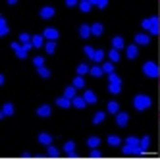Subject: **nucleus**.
I'll use <instances>...</instances> for the list:
<instances>
[{
	"label": "nucleus",
	"instance_id": "f257e3e1",
	"mask_svg": "<svg viewBox=\"0 0 160 160\" xmlns=\"http://www.w3.org/2000/svg\"><path fill=\"white\" fill-rule=\"evenodd\" d=\"M152 106V98L148 95H135L133 97V108L137 112H143V110H148Z\"/></svg>",
	"mask_w": 160,
	"mask_h": 160
},
{
	"label": "nucleus",
	"instance_id": "f03ea898",
	"mask_svg": "<svg viewBox=\"0 0 160 160\" xmlns=\"http://www.w3.org/2000/svg\"><path fill=\"white\" fill-rule=\"evenodd\" d=\"M143 29L148 31L151 35H160V18L158 16H152V18H147L143 19Z\"/></svg>",
	"mask_w": 160,
	"mask_h": 160
},
{
	"label": "nucleus",
	"instance_id": "7ed1b4c3",
	"mask_svg": "<svg viewBox=\"0 0 160 160\" xmlns=\"http://www.w3.org/2000/svg\"><path fill=\"white\" fill-rule=\"evenodd\" d=\"M143 75L151 77V79L160 77V66H158L154 60H147V62L143 64Z\"/></svg>",
	"mask_w": 160,
	"mask_h": 160
},
{
	"label": "nucleus",
	"instance_id": "20e7f679",
	"mask_svg": "<svg viewBox=\"0 0 160 160\" xmlns=\"http://www.w3.org/2000/svg\"><path fill=\"white\" fill-rule=\"evenodd\" d=\"M10 47H12V50L16 52V56H18L19 60H25L27 58V50L23 48V44H21V42H12Z\"/></svg>",
	"mask_w": 160,
	"mask_h": 160
},
{
	"label": "nucleus",
	"instance_id": "39448f33",
	"mask_svg": "<svg viewBox=\"0 0 160 160\" xmlns=\"http://www.w3.org/2000/svg\"><path fill=\"white\" fill-rule=\"evenodd\" d=\"M42 37L47 39V41H58L60 33H58V29H56V27H47V29L42 31Z\"/></svg>",
	"mask_w": 160,
	"mask_h": 160
},
{
	"label": "nucleus",
	"instance_id": "423d86ee",
	"mask_svg": "<svg viewBox=\"0 0 160 160\" xmlns=\"http://www.w3.org/2000/svg\"><path fill=\"white\" fill-rule=\"evenodd\" d=\"M128 123H129L128 112H118L116 114V125H118V128H128Z\"/></svg>",
	"mask_w": 160,
	"mask_h": 160
},
{
	"label": "nucleus",
	"instance_id": "0eeeda50",
	"mask_svg": "<svg viewBox=\"0 0 160 160\" xmlns=\"http://www.w3.org/2000/svg\"><path fill=\"white\" fill-rule=\"evenodd\" d=\"M122 152H123V154H143V148H141V145H135V147L123 145V147H122Z\"/></svg>",
	"mask_w": 160,
	"mask_h": 160
},
{
	"label": "nucleus",
	"instance_id": "6e6552de",
	"mask_svg": "<svg viewBox=\"0 0 160 160\" xmlns=\"http://www.w3.org/2000/svg\"><path fill=\"white\" fill-rule=\"evenodd\" d=\"M151 42V35H145V33H137L135 35V44L137 47H147Z\"/></svg>",
	"mask_w": 160,
	"mask_h": 160
},
{
	"label": "nucleus",
	"instance_id": "1a4fd4ad",
	"mask_svg": "<svg viewBox=\"0 0 160 160\" xmlns=\"http://www.w3.org/2000/svg\"><path fill=\"white\" fill-rule=\"evenodd\" d=\"M125 54H128L129 60H135L137 56H139V47H137L135 42L133 44H128V47H125Z\"/></svg>",
	"mask_w": 160,
	"mask_h": 160
},
{
	"label": "nucleus",
	"instance_id": "9d476101",
	"mask_svg": "<svg viewBox=\"0 0 160 160\" xmlns=\"http://www.w3.org/2000/svg\"><path fill=\"white\" fill-rule=\"evenodd\" d=\"M54 14H56V10H54L52 6H44V8L39 10V16H41L42 19H50V18H54Z\"/></svg>",
	"mask_w": 160,
	"mask_h": 160
},
{
	"label": "nucleus",
	"instance_id": "9b49d317",
	"mask_svg": "<svg viewBox=\"0 0 160 160\" xmlns=\"http://www.w3.org/2000/svg\"><path fill=\"white\" fill-rule=\"evenodd\" d=\"M50 114H52L50 104H41V106L37 108V116H39V118H48Z\"/></svg>",
	"mask_w": 160,
	"mask_h": 160
},
{
	"label": "nucleus",
	"instance_id": "f8f14e48",
	"mask_svg": "<svg viewBox=\"0 0 160 160\" xmlns=\"http://www.w3.org/2000/svg\"><path fill=\"white\" fill-rule=\"evenodd\" d=\"M37 141L41 143V145H44V147H48V145H52V135L50 133H39V137H37Z\"/></svg>",
	"mask_w": 160,
	"mask_h": 160
},
{
	"label": "nucleus",
	"instance_id": "ddd939ff",
	"mask_svg": "<svg viewBox=\"0 0 160 160\" xmlns=\"http://www.w3.org/2000/svg\"><path fill=\"white\" fill-rule=\"evenodd\" d=\"M112 48H116V50H123L125 48V41H123V37H114L112 39Z\"/></svg>",
	"mask_w": 160,
	"mask_h": 160
},
{
	"label": "nucleus",
	"instance_id": "4468645a",
	"mask_svg": "<svg viewBox=\"0 0 160 160\" xmlns=\"http://www.w3.org/2000/svg\"><path fill=\"white\" fill-rule=\"evenodd\" d=\"M56 106H60V108H70V106H73V104H72V98H68V97H58V98H56Z\"/></svg>",
	"mask_w": 160,
	"mask_h": 160
},
{
	"label": "nucleus",
	"instance_id": "2eb2a0df",
	"mask_svg": "<svg viewBox=\"0 0 160 160\" xmlns=\"http://www.w3.org/2000/svg\"><path fill=\"white\" fill-rule=\"evenodd\" d=\"M93 33H91V25H87V23H81V27H79V37L81 39H89Z\"/></svg>",
	"mask_w": 160,
	"mask_h": 160
},
{
	"label": "nucleus",
	"instance_id": "dca6fc26",
	"mask_svg": "<svg viewBox=\"0 0 160 160\" xmlns=\"http://www.w3.org/2000/svg\"><path fill=\"white\" fill-rule=\"evenodd\" d=\"M83 98L87 100V104H95V102L98 100V98H97V95H95V91H91V89H87V91H85Z\"/></svg>",
	"mask_w": 160,
	"mask_h": 160
},
{
	"label": "nucleus",
	"instance_id": "f3484780",
	"mask_svg": "<svg viewBox=\"0 0 160 160\" xmlns=\"http://www.w3.org/2000/svg\"><path fill=\"white\" fill-rule=\"evenodd\" d=\"M95 6V2L93 0H81V2H79V10H81V12H91V8Z\"/></svg>",
	"mask_w": 160,
	"mask_h": 160
},
{
	"label": "nucleus",
	"instance_id": "a211bd4d",
	"mask_svg": "<svg viewBox=\"0 0 160 160\" xmlns=\"http://www.w3.org/2000/svg\"><path fill=\"white\" fill-rule=\"evenodd\" d=\"M91 33H93V37H100L102 33H104V25L102 23H93L91 25Z\"/></svg>",
	"mask_w": 160,
	"mask_h": 160
},
{
	"label": "nucleus",
	"instance_id": "6ab92c4d",
	"mask_svg": "<svg viewBox=\"0 0 160 160\" xmlns=\"http://www.w3.org/2000/svg\"><path fill=\"white\" fill-rule=\"evenodd\" d=\"M64 97H68V98H72V100H73V98L77 97V89H75L73 85L66 87V89H64Z\"/></svg>",
	"mask_w": 160,
	"mask_h": 160
},
{
	"label": "nucleus",
	"instance_id": "aec40b11",
	"mask_svg": "<svg viewBox=\"0 0 160 160\" xmlns=\"http://www.w3.org/2000/svg\"><path fill=\"white\" fill-rule=\"evenodd\" d=\"M106 112H108V114H118V112H120V104H118L116 100H110L108 106H106Z\"/></svg>",
	"mask_w": 160,
	"mask_h": 160
},
{
	"label": "nucleus",
	"instance_id": "412c9836",
	"mask_svg": "<svg viewBox=\"0 0 160 160\" xmlns=\"http://www.w3.org/2000/svg\"><path fill=\"white\" fill-rule=\"evenodd\" d=\"M108 58H110V62H120V58H122V54H120V50H116V48H112V50H108Z\"/></svg>",
	"mask_w": 160,
	"mask_h": 160
},
{
	"label": "nucleus",
	"instance_id": "4be33fe9",
	"mask_svg": "<svg viewBox=\"0 0 160 160\" xmlns=\"http://www.w3.org/2000/svg\"><path fill=\"white\" fill-rule=\"evenodd\" d=\"M72 104H73L75 108H79V110H81V108H85V106H87V100H85L83 97H75V98L72 100Z\"/></svg>",
	"mask_w": 160,
	"mask_h": 160
},
{
	"label": "nucleus",
	"instance_id": "5701e85b",
	"mask_svg": "<svg viewBox=\"0 0 160 160\" xmlns=\"http://www.w3.org/2000/svg\"><path fill=\"white\" fill-rule=\"evenodd\" d=\"M2 112L6 114V116H14V114H16V106L12 104V102H6V104L2 106Z\"/></svg>",
	"mask_w": 160,
	"mask_h": 160
},
{
	"label": "nucleus",
	"instance_id": "b1692460",
	"mask_svg": "<svg viewBox=\"0 0 160 160\" xmlns=\"http://www.w3.org/2000/svg\"><path fill=\"white\" fill-rule=\"evenodd\" d=\"M108 93L120 95V93H122V83H108Z\"/></svg>",
	"mask_w": 160,
	"mask_h": 160
},
{
	"label": "nucleus",
	"instance_id": "393cba45",
	"mask_svg": "<svg viewBox=\"0 0 160 160\" xmlns=\"http://www.w3.org/2000/svg\"><path fill=\"white\" fill-rule=\"evenodd\" d=\"M87 145H89L91 148H97V147L100 145V137H97V135H91L89 139H87Z\"/></svg>",
	"mask_w": 160,
	"mask_h": 160
},
{
	"label": "nucleus",
	"instance_id": "a878e982",
	"mask_svg": "<svg viewBox=\"0 0 160 160\" xmlns=\"http://www.w3.org/2000/svg\"><path fill=\"white\" fill-rule=\"evenodd\" d=\"M62 151H64L66 154L75 152V141H66V145H64V148H62Z\"/></svg>",
	"mask_w": 160,
	"mask_h": 160
},
{
	"label": "nucleus",
	"instance_id": "bb28decb",
	"mask_svg": "<svg viewBox=\"0 0 160 160\" xmlns=\"http://www.w3.org/2000/svg\"><path fill=\"white\" fill-rule=\"evenodd\" d=\"M75 89H83L85 87V79H83V75H75V79H73V83H72Z\"/></svg>",
	"mask_w": 160,
	"mask_h": 160
},
{
	"label": "nucleus",
	"instance_id": "cd10ccee",
	"mask_svg": "<svg viewBox=\"0 0 160 160\" xmlns=\"http://www.w3.org/2000/svg\"><path fill=\"white\" fill-rule=\"evenodd\" d=\"M104 118H106V112H97L95 116H93V123H95V125H98V123L104 122Z\"/></svg>",
	"mask_w": 160,
	"mask_h": 160
},
{
	"label": "nucleus",
	"instance_id": "c85d7f7f",
	"mask_svg": "<svg viewBox=\"0 0 160 160\" xmlns=\"http://www.w3.org/2000/svg\"><path fill=\"white\" fill-rule=\"evenodd\" d=\"M31 42H33V47H35V48H41L42 44H44V37H42V35H35Z\"/></svg>",
	"mask_w": 160,
	"mask_h": 160
},
{
	"label": "nucleus",
	"instance_id": "c756f323",
	"mask_svg": "<svg viewBox=\"0 0 160 160\" xmlns=\"http://www.w3.org/2000/svg\"><path fill=\"white\" fill-rule=\"evenodd\" d=\"M44 50H47V54H54V52H56V41H47V44H44Z\"/></svg>",
	"mask_w": 160,
	"mask_h": 160
},
{
	"label": "nucleus",
	"instance_id": "7c9ffc66",
	"mask_svg": "<svg viewBox=\"0 0 160 160\" xmlns=\"http://www.w3.org/2000/svg\"><path fill=\"white\" fill-rule=\"evenodd\" d=\"M91 75H93V77H100L102 73H104V70H102V66H93V68H91V72H89Z\"/></svg>",
	"mask_w": 160,
	"mask_h": 160
},
{
	"label": "nucleus",
	"instance_id": "2f4dec72",
	"mask_svg": "<svg viewBox=\"0 0 160 160\" xmlns=\"http://www.w3.org/2000/svg\"><path fill=\"white\" fill-rule=\"evenodd\" d=\"M120 143H122V139L118 135H108V145L110 147H120Z\"/></svg>",
	"mask_w": 160,
	"mask_h": 160
},
{
	"label": "nucleus",
	"instance_id": "473e14b6",
	"mask_svg": "<svg viewBox=\"0 0 160 160\" xmlns=\"http://www.w3.org/2000/svg\"><path fill=\"white\" fill-rule=\"evenodd\" d=\"M8 25H6V19L4 18H0V37H6L8 35Z\"/></svg>",
	"mask_w": 160,
	"mask_h": 160
},
{
	"label": "nucleus",
	"instance_id": "72a5a7b5",
	"mask_svg": "<svg viewBox=\"0 0 160 160\" xmlns=\"http://www.w3.org/2000/svg\"><path fill=\"white\" fill-rule=\"evenodd\" d=\"M125 145H131V147L141 145V139H139V137H135V135H129L128 139H125Z\"/></svg>",
	"mask_w": 160,
	"mask_h": 160
},
{
	"label": "nucleus",
	"instance_id": "f704fd0d",
	"mask_svg": "<svg viewBox=\"0 0 160 160\" xmlns=\"http://www.w3.org/2000/svg\"><path fill=\"white\" fill-rule=\"evenodd\" d=\"M102 60H104V50H95V56H93V62H97V64H100Z\"/></svg>",
	"mask_w": 160,
	"mask_h": 160
},
{
	"label": "nucleus",
	"instance_id": "c9c22d12",
	"mask_svg": "<svg viewBox=\"0 0 160 160\" xmlns=\"http://www.w3.org/2000/svg\"><path fill=\"white\" fill-rule=\"evenodd\" d=\"M91 72V68L87 66V64H79L77 66V75H85V73H89Z\"/></svg>",
	"mask_w": 160,
	"mask_h": 160
},
{
	"label": "nucleus",
	"instance_id": "e433bc0d",
	"mask_svg": "<svg viewBox=\"0 0 160 160\" xmlns=\"http://www.w3.org/2000/svg\"><path fill=\"white\" fill-rule=\"evenodd\" d=\"M37 72H39V75H41L42 79H48V77H50V70H48V68H44V66H42V68H37Z\"/></svg>",
	"mask_w": 160,
	"mask_h": 160
},
{
	"label": "nucleus",
	"instance_id": "4c0bfd02",
	"mask_svg": "<svg viewBox=\"0 0 160 160\" xmlns=\"http://www.w3.org/2000/svg\"><path fill=\"white\" fill-rule=\"evenodd\" d=\"M148 145H151V137L145 135L143 139H141V148H143V152H147V151H148Z\"/></svg>",
	"mask_w": 160,
	"mask_h": 160
},
{
	"label": "nucleus",
	"instance_id": "58836bf2",
	"mask_svg": "<svg viewBox=\"0 0 160 160\" xmlns=\"http://www.w3.org/2000/svg\"><path fill=\"white\" fill-rule=\"evenodd\" d=\"M102 70H104V73H114V62H104L102 64Z\"/></svg>",
	"mask_w": 160,
	"mask_h": 160
},
{
	"label": "nucleus",
	"instance_id": "ea45409f",
	"mask_svg": "<svg viewBox=\"0 0 160 160\" xmlns=\"http://www.w3.org/2000/svg\"><path fill=\"white\" fill-rule=\"evenodd\" d=\"M47 152H48V156H58V154H60V148L48 145V147H47Z\"/></svg>",
	"mask_w": 160,
	"mask_h": 160
},
{
	"label": "nucleus",
	"instance_id": "a19ab883",
	"mask_svg": "<svg viewBox=\"0 0 160 160\" xmlns=\"http://www.w3.org/2000/svg\"><path fill=\"white\" fill-rule=\"evenodd\" d=\"M33 41V37L29 35V33H21V35H19V42L21 44H25V42H31Z\"/></svg>",
	"mask_w": 160,
	"mask_h": 160
},
{
	"label": "nucleus",
	"instance_id": "79ce46f5",
	"mask_svg": "<svg viewBox=\"0 0 160 160\" xmlns=\"http://www.w3.org/2000/svg\"><path fill=\"white\" fill-rule=\"evenodd\" d=\"M83 50H85V56H87V58H91V60H93V56H95V48L91 47V44H87V47H85Z\"/></svg>",
	"mask_w": 160,
	"mask_h": 160
},
{
	"label": "nucleus",
	"instance_id": "37998d69",
	"mask_svg": "<svg viewBox=\"0 0 160 160\" xmlns=\"http://www.w3.org/2000/svg\"><path fill=\"white\" fill-rule=\"evenodd\" d=\"M33 66L42 68V66H44V58H42V56H35V58H33Z\"/></svg>",
	"mask_w": 160,
	"mask_h": 160
},
{
	"label": "nucleus",
	"instance_id": "c03bdc74",
	"mask_svg": "<svg viewBox=\"0 0 160 160\" xmlns=\"http://www.w3.org/2000/svg\"><path fill=\"white\" fill-rule=\"evenodd\" d=\"M108 83H122V77L116 75V73H110L108 75Z\"/></svg>",
	"mask_w": 160,
	"mask_h": 160
},
{
	"label": "nucleus",
	"instance_id": "a18cd8bd",
	"mask_svg": "<svg viewBox=\"0 0 160 160\" xmlns=\"http://www.w3.org/2000/svg\"><path fill=\"white\" fill-rule=\"evenodd\" d=\"M93 2H95V6L100 8V10H104V8L108 6V0H93Z\"/></svg>",
	"mask_w": 160,
	"mask_h": 160
},
{
	"label": "nucleus",
	"instance_id": "49530a36",
	"mask_svg": "<svg viewBox=\"0 0 160 160\" xmlns=\"http://www.w3.org/2000/svg\"><path fill=\"white\" fill-rule=\"evenodd\" d=\"M91 158H100V151H98V148H93V151H91Z\"/></svg>",
	"mask_w": 160,
	"mask_h": 160
},
{
	"label": "nucleus",
	"instance_id": "de8ad7c7",
	"mask_svg": "<svg viewBox=\"0 0 160 160\" xmlns=\"http://www.w3.org/2000/svg\"><path fill=\"white\" fill-rule=\"evenodd\" d=\"M79 2H75V0H66V6L68 8H73V6H77Z\"/></svg>",
	"mask_w": 160,
	"mask_h": 160
},
{
	"label": "nucleus",
	"instance_id": "09e8293b",
	"mask_svg": "<svg viewBox=\"0 0 160 160\" xmlns=\"http://www.w3.org/2000/svg\"><path fill=\"white\" fill-rule=\"evenodd\" d=\"M23 48H25V50H27V52H29V50H31V48H33V42H25V44H23Z\"/></svg>",
	"mask_w": 160,
	"mask_h": 160
}]
</instances>
